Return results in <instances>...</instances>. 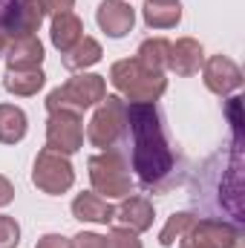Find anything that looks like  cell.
I'll use <instances>...</instances> for the list:
<instances>
[{
  "label": "cell",
  "instance_id": "6da1fadb",
  "mask_svg": "<svg viewBox=\"0 0 245 248\" xmlns=\"http://www.w3.org/2000/svg\"><path fill=\"white\" fill-rule=\"evenodd\" d=\"M119 150L147 193H168L182 182V159L168 139L165 116L156 101L127 104V130Z\"/></svg>",
  "mask_w": 245,
  "mask_h": 248
},
{
  "label": "cell",
  "instance_id": "7a4b0ae2",
  "mask_svg": "<svg viewBox=\"0 0 245 248\" xmlns=\"http://www.w3.org/2000/svg\"><path fill=\"white\" fill-rule=\"evenodd\" d=\"M196 205L214 208V211H225L234 225L243 222V162H240V147L231 153V165L222 170L219 156H214L205 168H202V182H196L193 193Z\"/></svg>",
  "mask_w": 245,
  "mask_h": 248
},
{
  "label": "cell",
  "instance_id": "3957f363",
  "mask_svg": "<svg viewBox=\"0 0 245 248\" xmlns=\"http://www.w3.org/2000/svg\"><path fill=\"white\" fill-rule=\"evenodd\" d=\"M110 81L116 84L119 93H124L130 98V104H150L168 90V78L162 72L141 66L136 58H124V61L113 63Z\"/></svg>",
  "mask_w": 245,
  "mask_h": 248
},
{
  "label": "cell",
  "instance_id": "277c9868",
  "mask_svg": "<svg viewBox=\"0 0 245 248\" xmlns=\"http://www.w3.org/2000/svg\"><path fill=\"white\" fill-rule=\"evenodd\" d=\"M107 95V84L101 75H92V72H81V75H72L66 84L55 87L46 98V110L55 113V110H66V113H84L90 110L92 104L104 101Z\"/></svg>",
  "mask_w": 245,
  "mask_h": 248
},
{
  "label": "cell",
  "instance_id": "5b68a950",
  "mask_svg": "<svg viewBox=\"0 0 245 248\" xmlns=\"http://www.w3.org/2000/svg\"><path fill=\"white\" fill-rule=\"evenodd\" d=\"M90 179L98 196H130L133 190V176H130V165L119 147L104 150L101 156L90 159Z\"/></svg>",
  "mask_w": 245,
  "mask_h": 248
},
{
  "label": "cell",
  "instance_id": "8992f818",
  "mask_svg": "<svg viewBox=\"0 0 245 248\" xmlns=\"http://www.w3.org/2000/svg\"><path fill=\"white\" fill-rule=\"evenodd\" d=\"M124 130H127V101H122L119 95H104L101 107L95 110L92 122L87 127L90 144L101 150H113L122 144Z\"/></svg>",
  "mask_w": 245,
  "mask_h": 248
},
{
  "label": "cell",
  "instance_id": "52a82bcc",
  "mask_svg": "<svg viewBox=\"0 0 245 248\" xmlns=\"http://www.w3.org/2000/svg\"><path fill=\"white\" fill-rule=\"evenodd\" d=\"M32 182L41 187L44 193L49 196H58L63 190H69L75 182V173H72V165L63 153H55L49 147H44L35 159V170H32Z\"/></svg>",
  "mask_w": 245,
  "mask_h": 248
},
{
  "label": "cell",
  "instance_id": "ba28073f",
  "mask_svg": "<svg viewBox=\"0 0 245 248\" xmlns=\"http://www.w3.org/2000/svg\"><path fill=\"white\" fill-rule=\"evenodd\" d=\"M240 225L228 222V219H199L193 222L182 237V248H231V243L240 237Z\"/></svg>",
  "mask_w": 245,
  "mask_h": 248
},
{
  "label": "cell",
  "instance_id": "9c48e42d",
  "mask_svg": "<svg viewBox=\"0 0 245 248\" xmlns=\"http://www.w3.org/2000/svg\"><path fill=\"white\" fill-rule=\"evenodd\" d=\"M84 144V127L78 113H66V110H55L49 113L46 122V147L55 153H75Z\"/></svg>",
  "mask_w": 245,
  "mask_h": 248
},
{
  "label": "cell",
  "instance_id": "30bf717a",
  "mask_svg": "<svg viewBox=\"0 0 245 248\" xmlns=\"http://www.w3.org/2000/svg\"><path fill=\"white\" fill-rule=\"evenodd\" d=\"M44 20V9L38 0H9L0 15V29L6 38H26L35 35Z\"/></svg>",
  "mask_w": 245,
  "mask_h": 248
},
{
  "label": "cell",
  "instance_id": "8fae6325",
  "mask_svg": "<svg viewBox=\"0 0 245 248\" xmlns=\"http://www.w3.org/2000/svg\"><path fill=\"white\" fill-rule=\"evenodd\" d=\"M240 84H243V69L231 58H225V55L208 58V63H205V87L211 93L228 95V93L240 90Z\"/></svg>",
  "mask_w": 245,
  "mask_h": 248
},
{
  "label": "cell",
  "instance_id": "7c38bea8",
  "mask_svg": "<svg viewBox=\"0 0 245 248\" xmlns=\"http://www.w3.org/2000/svg\"><path fill=\"white\" fill-rule=\"evenodd\" d=\"M136 23V12L124 0H104L98 6V26L110 38H124Z\"/></svg>",
  "mask_w": 245,
  "mask_h": 248
},
{
  "label": "cell",
  "instance_id": "4fadbf2b",
  "mask_svg": "<svg viewBox=\"0 0 245 248\" xmlns=\"http://www.w3.org/2000/svg\"><path fill=\"white\" fill-rule=\"evenodd\" d=\"M205 61V55H202V46H199V41H193V38H182V41H176V44H170V49H168V66L176 72V75H196L199 72V66Z\"/></svg>",
  "mask_w": 245,
  "mask_h": 248
},
{
  "label": "cell",
  "instance_id": "5bb4252c",
  "mask_svg": "<svg viewBox=\"0 0 245 248\" xmlns=\"http://www.w3.org/2000/svg\"><path fill=\"white\" fill-rule=\"evenodd\" d=\"M113 219H119L124 228H130L136 234L138 231H147L153 225V205L144 196H130V199H124L122 205L116 208Z\"/></svg>",
  "mask_w": 245,
  "mask_h": 248
},
{
  "label": "cell",
  "instance_id": "9a60e30c",
  "mask_svg": "<svg viewBox=\"0 0 245 248\" xmlns=\"http://www.w3.org/2000/svg\"><path fill=\"white\" fill-rule=\"evenodd\" d=\"M113 214H116V208L104 196H98V193H78L72 199V217L81 219V222L107 225V222H113Z\"/></svg>",
  "mask_w": 245,
  "mask_h": 248
},
{
  "label": "cell",
  "instance_id": "2e32d148",
  "mask_svg": "<svg viewBox=\"0 0 245 248\" xmlns=\"http://www.w3.org/2000/svg\"><path fill=\"white\" fill-rule=\"evenodd\" d=\"M6 61H9V69H38L44 61V46L35 35L15 38L6 52Z\"/></svg>",
  "mask_w": 245,
  "mask_h": 248
},
{
  "label": "cell",
  "instance_id": "e0dca14e",
  "mask_svg": "<svg viewBox=\"0 0 245 248\" xmlns=\"http://www.w3.org/2000/svg\"><path fill=\"white\" fill-rule=\"evenodd\" d=\"M182 20L179 0H147L144 3V23L150 29H173Z\"/></svg>",
  "mask_w": 245,
  "mask_h": 248
},
{
  "label": "cell",
  "instance_id": "ac0fdd59",
  "mask_svg": "<svg viewBox=\"0 0 245 248\" xmlns=\"http://www.w3.org/2000/svg\"><path fill=\"white\" fill-rule=\"evenodd\" d=\"M84 26H81V20H78V15H72V12H61V15H55L52 17V44L66 52V49H72L84 35Z\"/></svg>",
  "mask_w": 245,
  "mask_h": 248
},
{
  "label": "cell",
  "instance_id": "d6986e66",
  "mask_svg": "<svg viewBox=\"0 0 245 248\" xmlns=\"http://www.w3.org/2000/svg\"><path fill=\"white\" fill-rule=\"evenodd\" d=\"M26 136V116L15 104H0V144H17Z\"/></svg>",
  "mask_w": 245,
  "mask_h": 248
},
{
  "label": "cell",
  "instance_id": "ffe728a7",
  "mask_svg": "<svg viewBox=\"0 0 245 248\" xmlns=\"http://www.w3.org/2000/svg\"><path fill=\"white\" fill-rule=\"evenodd\" d=\"M46 75L41 69H9L3 78V87L15 95H35L44 87Z\"/></svg>",
  "mask_w": 245,
  "mask_h": 248
},
{
  "label": "cell",
  "instance_id": "44dd1931",
  "mask_svg": "<svg viewBox=\"0 0 245 248\" xmlns=\"http://www.w3.org/2000/svg\"><path fill=\"white\" fill-rule=\"evenodd\" d=\"M101 61V44L95 38H81L72 49L63 52V66L66 69H87Z\"/></svg>",
  "mask_w": 245,
  "mask_h": 248
},
{
  "label": "cell",
  "instance_id": "7402d4cb",
  "mask_svg": "<svg viewBox=\"0 0 245 248\" xmlns=\"http://www.w3.org/2000/svg\"><path fill=\"white\" fill-rule=\"evenodd\" d=\"M168 49H170V41H165V38H147L138 46L136 61L141 63V66H147V69H153V72H162L168 66Z\"/></svg>",
  "mask_w": 245,
  "mask_h": 248
},
{
  "label": "cell",
  "instance_id": "603a6c76",
  "mask_svg": "<svg viewBox=\"0 0 245 248\" xmlns=\"http://www.w3.org/2000/svg\"><path fill=\"white\" fill-rule=\"evenodd\" d=\"M193 222H196V217H193V214H173V217L168 219V225L162 228L159 243H162V246H173V243L182 237V234L190 228V225H193Z\"/></svg>",
  "mask_w": 245,
  "mask_h": 248
},
{
  "label": "cell",
  "instance_id": "cb8c5ba5",
  "mask_svg": "<svg viewBox=\"0 0 245 248\" xmlns=\"http://www.w3.org/2000/svg\"><path fill=\"white\" fill-rule=\"evenodd\" d=\"M107 248H141V240L136 237V231H130V228H113L107 237Z\"/></svg>",
  "mask_w": 245,
  "mask_h": 248
},
{
  "label": "cell",
  "instance_id": "d4e9b609",
  "mask_svg": "<svg viewBox=\"0 0 245 248\" xmlns=\"http://www.w3.org/2000/svg\"><path fill=\"white\" fill-rule=\"evenodd\" d=\"M20 243V225L12 217H0V248H17Z\"/></svg>",
  "mask_w": 245,
  "mask_h": 248
},
{
  "label": "cell",
  "instance_id": "484cf974",
  "mask_svg": "<svg viewBox=\"0 0 245 248\" xmlns=\"http://www.w3.org/2000/svg\"><path fill=\"white\" fill-rule=\"evenodd\" d=\"M69 248H107V240L98 237V234H90V231H81L72 237Z\"/></svg>",
  "mask_w": 245,
  "mask_h": 248
},
{
  "label": "cell",
  "instance_id": "4316f807",
  "mask_svg": "<svg viewBox=\"0 0 245 248\" xmlns=\"http://www.w3.org/2000/svg\"><path fill=\"white\" fill-rule=\"evenodd\" d=\"M41 3V9H44V15H61V12H69L72 9V3L75 0H38Z\"/></svg>",
  "mask_w": 245,
  "mask_h": 248
},
{
  "label": "cell",
  "instance_id": "83f0119b",
  "mask_svg": "<svg viewBox=\"0 0 245 248\" xmlns=\"http://www.w3.org/2000/svg\"><path fill=\"white\" fill-rule=\"evenodd\" d=\"M35 248H69V240L61 237V234H46V237L38 240V246Z\"/></svg>",
  "mask_w": 245,
  "mask_h": 248
},
{
  "label": "cell",
  "instance_id": "f1b7e54d",
  "mask_svg": "<svg viewBox=\"0 0 245 248\" xmlns=\"http://www.w3.org/2000/svg\"><path fill=\"white\" fill-rule=\"evenodd\" d=\"M12 196H15L12 182H9L6 176H0V205H9V202H12Z\"/></svg>",
  "mask_w": 245,
  "mask_h": 248
},
{
  "label": "cell",
  "instance_id": "f546056e",
  "mask_svg": "<svg viewBox=\"0 0 245 248\" xmlns=\"http://www.w3.org/2000/svg\"><path fill=\"white\" fill-rule=\"evenodd\" d=\"M231 248H245V237H243V234H240V237L231 243Z\"/></svg>",
  "mask_w": 245,
  "mask_h": 248
}]
</instances>
